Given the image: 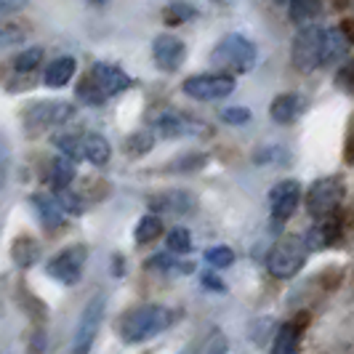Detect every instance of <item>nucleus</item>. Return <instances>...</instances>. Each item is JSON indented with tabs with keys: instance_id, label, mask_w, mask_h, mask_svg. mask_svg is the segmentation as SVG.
Instances as JSON below:
<instances>
[{
	"instance_id": "nucleus-32",
	"label": "nucleus",
	"mask_w": 354,
	"mask_h": 354,
	"mask_svg": "<svg viewBox=\"0 0 354 354\" xmlns=\"http://www.w3.org/2000/svg\"><path fill=\"white\" fill-rule=\"evenodd\" d=\"M165 245H168L171 253H189L192 250V234L184 227H174L165 234Z\"/></svg>"
},
{
	"instance_id": "nucleus-47",
	"label": "nucleus",
	"mask_w": 354,
	"mask_h": 354,
	"mask_svg": "<svg viewBox=\"0 0 354 354\" xmlns=\"http://www.w3.org/2000/svg\"><path fill=\"white\" fill-rule=\"evenodd\" d=\"M352 288H354V277H352Z\"/></svg>"
},
{
	"instance_id": "nucleus-37",
	"label": "nucleus",
	"mask_w": 354,
	"mask_h": 354,
	"mask_svg": "<svg viewBox=\"0 0 354 354\" xmlns=\"http://www.w3.org/2000/svg\"><path fill=\"white\" fill-rule=\"evenodd\" d=\"M218 118L227 125H245L250 120V109L248 106H224L218 112Z\"/></svg>"
},
{
	"instance_id": "nucleus-36",
	"label": "nucleus",
	"mask_w": 354,
	"mask_h": 354,
	"mask_svg": "<svg viewBox=\"0 0 354 354\" xmlns=\"http://www.w3.org/2000/svg\"><path fill=\"white\" fill-rule=\"evenodd\" d=\"M336 86L344 93H349V96H354V56L352 59H346L341 67H338L336 72Z\"/></svg>"
},
{
	"instance_id": "nucleus-39",
	"label": "nucleus",
	"mask_w": 354,
	"mask_h": 354,
	"mask_svg": "<svg viewBox=\"0 0 354 354\" xmlns=\"http://www.w3.org/2000/svg\"><path fill=\"white\" fill-rule=\"evenodd\" d=\"M112 187L106 184L104 178H88L86 181V189H83V197H91V200H104L109 197Z\"/></svg>"
},
{
	"instance_id": "nucleus-46",
	"label": "nucleus",
	"mask_w": 354,
	"mask_h": 354,
	"mask_svg": "<svg viewBox=\"0 0 354 354\" xmlns=\"http://www.w3.org/2000/svg\"><path fill=\"white\" fill-rule=\"evenodd\" d=\"M274 3H288V0H274Z\"/></svg>"
},
{
	"instance_id": "nucleus-25",
	"label": "nucleus",
	"mask_w": 354,
	"mask_h": 354,
	"mask_svg": "<svg viewBox=\"0 0 354 354\" xmlns=\"http://www.w3.org/2000/svg\"><path fill=\"white\" fill-rule=\"evenodd\" d=\"M205 165H208V155L205 152H184L176 160H171L165 165V171H171V174H197Z\"/></svg>"
},
{
	"instance_id": "nucleus-13",
	"label": "nucleus",
	"mask_w": 354,
	"mask_h": 354,
	"mask_svg": "<svg viewBox=\"0 0 354 354\" xmlns=\"http://www.w3.org/2000/svg\"><path fill=\"white\" fill-rule=\"evenodd\" d=\"M152 59H155L160 72H176L187 59V46H184L181 37L162 32L152 43Z\"/></svg>"
},
{
	"instance_id": "nucleus-14",
	"label": "nucleus",
	"mask_w": 354,
	"mask_h": 354,
	"mask_svg": "<svg viewBox=\"0 0 354 354\" xmlns=\"http://www.w3.org/2000/svg\"><path fill=\"white\" fill-rule=\"evenodd\" d=\"M344 234V218L338 213H330V216H322L317 218V224L312 230L306 232V248L309 250H322V248H330L336 245Z\"/></svg>"
},
{
	"instance_id": "nucleus-34",
	"label": "nucleus",
	"mask_w": 354,
	"mask_h": 354,
	"mask_svg": "<svg viewBox=\"0 0 354 354\" xmlns=\"http://www.w3.org/2000/svg\"><path fill=\"white\" fill-rule=\"evenodd\" d=\"M205 261L213 269H230L234 264V250L227 248V245H213V248L205 250Z\"/></svg>"
},
{
	"instance_id": "nucleus-1",
	"label": "nucleus",
	"mask_w": 354,
	"mask_h": 354,
	"mask_svg": "<svg viewBox=\"0 0 354 354\" xmlns=\"http://www.w3.org/2000/svg\"><path fill=\"white\" fill-rule=\"evenodd\" d=\"M176 322V312H171L168 306L160 304H144L133 306L118 319V333L125 344H144L149 338L160 336L162 330H168Z\"/></svg>"
},
{
	"instance_id": "nucleus-10",
	"label": "nucleus",
	"mask_w": 354,
	"mask_h": 354,
	"mask_svg": "<svg viewBox=\"0 0 354 354\" xmlns=\"http://www.w3.org/2000/svg\"><path fill=\"white\" fill-rule=\"evenodd\" d=\"M86 259H88V248L86 245H70V248H64L62 253L53 256L51 261L46 264V272H48L51 280L70 288V285L80 283Z\"/></svg>"
},
{
	"instance_id": "nucleus-22",
	"label": "nucleus",
	"mask_w": 354,
	"mask_h": 354,
	"mask_svg": "<svg viewBox=\"0 0 354 354\" xmlns=\"http://www.w3.org/2000/svg\"><path fill=\"white\" fill-rule=\"evenodd\" d=\"M72 178H75V160L59 152V155L48 162V181H51L53 189H64V187L72 184Z\"/></svg>"
},
{
	"instance_id": "nucleus-19",
	"label": "nucleus",
	"mask_w": 354,
	"mask_h": 354,
	"mask_svg": "<svg viewBox=\"0 0 354 354\" xmlns=\"http://www.w3.org/2000/svg\"><path fill=\"white\" fill-rule=\"evenodd\" d=\"M352 46L346 43L344 32L338 27H330L325 30V37H322V64L319 67H333L338 62H344V56Z\"/></svg>"
},
{
	"instance_id": "nucleus-15",
	"label": "nucleus",
	"mask_w": 354,
	"mask_h": 354,
	"mask_svg": "<svg viewBox=\"0 0 354 354\" xmlns=\"http://www.w3.org/2000/svg\"><path fill=\"white\" fill-rule=\"evenodd\" d=\"M304 109H306V102H304L301 93L288 91V93H280V96L272 99V104H269V118L277 125H290L301 118Z\"/></svg>"
},
{
	"instance_id": "nucleus-38",
	"label": "nucleus",
	"mask_w": 354,
	"mask_h": 354,
	"mask_svg": "<svg viewBox=\"0 0 354 354\" xmlns=\"http://www.w3.org/2000/svg\"><path fill=\"white\" fill-rule=\"evenodd\" d=\"M24 40V30H19L17 24H8V21H0V48H8V46H17Z\"/></svg>"
},
{
	"instance_id": "nucleus-11",
	"label": "nucleus",
	"mask_w": 354,
	"mask_h": 354,
	"mask_svg": "<svg viewBox=\"0 0 354 354\" xmlns=\"http://www.w3.org/2000/svg\"><path fill=\"white\" fill-rule=\"evenodd\" d=\"M301 203V184L296 178H285L277 181L272 189H269V208H272V221L274 224H285L296 208Z\"/></svg>"
},
{
	"instance_id": "nucleus-43",
	"label": "nucleus",
	"mask_w": 354,
	"mask_h": 354,
	"mask_svg": "<svg viewBox=\"0 0 354 354\" xmlns=\"http://www.w3.org/2000/svg\"><path fill=\"white\" fill-rule=\"evenodd\" d=\"M338 30L344 32V37H346V43H349V46H354V17L341 19V24H338Z\"/></svg>"
},
{
	"instance_id": "nucleus-6",
	"label": "nucleus",
	"mask_w": 354,
	"mask_h": 354,
	"mask_svg": "<svg viewBox=\"0 0 354 354\" xmlns=\"http://www.w3.org/2000/svg\"><path fill=\"white\" fill-rule=\"evenodd\" d=\"M322 37H325V30L317 24H304L296 32L290 46V64L299 72L309 75L322 64Z\"/></svg>"
},
{
	"instance_id": "nucleus-41",
	"label": "nucleus",
	"mask_w": 354,
	"mask_h": 354,
	"mask_svg": "<svg viewBox=\"0 0 354 354\" xmlns=\"http://www.w3.org/2000/svg\"><path fill=\"white\" fill-rule=\"evenodd\" d=\"M27 6V0H0V17H8V14H17Z\"/></svg>"
},
{
	"instance_id": "nucleus-21",
	"label": "nucleus",
	"mask_w": 354,
	"mask_h": 354,
	"mask_svg": "<svg viewBox=\"0 0 354 354\" xmlns=\"http://www.w3.org/2000/svg\"><path fill=\"white\" fill-rule=\"evenodd\" d=\"M11 259L21 269L35 266L37 259H40V243H37L32 234H19L17 240L11 243Z\"/></svg>"
},
{
	"instance_id": "nucleus-23",
	"label": "nucleus",
	"mask_w": 354,
	"mask_h": 354,
	"mask_svg": "<svg viewBox=\"0 0 354 354\" xmlns=\"http://www.w3.org/2000/svg\"><path fill=\"white\" fill-rule=\"evenodd\" d=\"M197 17H200V11L187 0H174L162 8V24H168V27H181V24H187Z\"/></svg>"
},
{
	"instance_id": "nucleus-45",
	"label": "nucleus",
	"mask_w": 354,
	"mask_h": 354,
	"mask_svg": "<svg viewBox=\"0 0 354 354\" xmlns=\"http://www.w3.org/2000/svg\"><path fill=\"white\" fill-rule=\"evenodd\" d=\"M91 6H104V3H109V0H88Z\"/></svg>"
},
{
	"instance_id": "nucleus-18",
	"label": "nucleus",
	"mask_w": 354,
	"mask_h": 354,
	"mask_svg": "<svg viewBox=\"0 0 354 354\" xmlns=\"http://www.w3.org/2000/svg\"><path fill=\"white\" fill-rule=\"evenodd\" d=\"M75 70H77V62L72 56H59V59H53L51 64H46L43 86H48V88H64L72 77H75Z\"/></svg>"
},
{
	"instance_id": "nucleus-42",
	"label": "nucleus",
	"mask_w": 354,
	"mask_h": 354,
	"mask_svg": "<svg viewBox=\"0 0 354 354\" xmlns=\"http://www.w3.org/2000/svg\"><path fill=\"white\" fill-rule=\"evenodd\" d=\"M203 285H205V290H216V293H224V290H227L224 283H221L216 274H211V272H205V274H203Z\"/></svg>"
},
{
	"instance_id": "nucleus-40",
	"label": "nucleus",
	"mask_w": 354,
	"mask_h": 354,
	"mask_svg": "<svg viewBox=\"0 0 354 354\" xmlns=\"http://www.w3.org/2000/svg\"><path fill=\"white\" fill-rule=\"evenodd\" d=\"M344 162H346V165H354V115L349 118V125H346V139H344Z\"/></svg>"
},
{
	"instance_id": "nucleus-5",
	"label": "nucleus",
	"mask_w": 354,
	"mask_h": 354,
	"mask_svg": "<svg viewBox=\"0 0 354 354\" xmlns=\"http://www.w3.org/2000/svg\"><path fill=\"white\" fill-rule=\"evenodd\" d=\"M346 197V184L341 176H325L317 178L309 189H306V211L315 218H322V216H330V213H338L341 203Z\"/></svg>"
},
{
	"instance_id": "nucleus-26",
	"label": "nucleus",
	"mask_w": 354,
	"mask_h": 354,
	"mask_svg": "<svg viewBox=\"0 0 354 354\" xmlns=\"http://www.w3.org/2000/svg\"><path fill=\"white\" fill-rule=\"evenodd\" d=\"M162 232H165L162 230V218H160L158 213H147V216L139 218V224L133 230V237H136L139 245H147V243H155Z\"/></svg>"
},
{
	"instance_id": "nucleus-29",
	"label": "nucleus",
	"mask_w": 354,
	"mask_h": 354,
	"mask_svg": "<svg viewBox=\"0 0 354 354\" xmlns=\"http://www.w3.org/2000/svg\"><path fill=\"white\" fill-rule=\"evenodd\" d=\"M53 144L62 155L72 160H83V133H56Z\"/></svg>"
},
{
	"instance_id": "nucleus-33",
	"label": "nucleus",
	"mask_w": 354,
	"mask_h": 354,
	"mask_svg": "<svg viewBox=\"0 0 354 354\" xmlns=\"http://www.w3.org/2000/svg\"><path fill=\"white\" fill-rule=\"evenodd\" d=\"M56 192V203L62 205V211L64 213H72V216H80V213L86 211V205H83V195H75L70 187H64V189H53Z\"/></svg>"
},
{
	"instance_id": "nucleus-28",
	"label": "nucleus",
	"mask_w": 354,
	"mask_h": 354,
	"mask_svg": "<svg viewBox=\"0 0 354 354\" xmlns=\"http://www.w3.org/2000/svg\"><path fill=\"white\" fill-rule=\"evenodd\" d=\"M152 147H155V133L152 131H136L123 142L125 155H131V158H144L147 152H152Z\"/></svg>"
},
{
	"instance_id": "nucleus-4",
	"label": "nucleus",
	"mask_w": 354,
	"mask_h": 354,
	"mask_svg": "<svg viewBox=\"0 0 354 354\" xmlns=\"http://www.w3.org/2000/svg\"><path fill=\"white\" fill-rule=\"evenodd\" d=\"M306 240L296 237V234H288L280 243H274V248L269 250V259H266V269L272 277L277 280H290L301 272V266L306 264Z\"/></svg>"
},
{
	"instance_id": "nucleus-7",
	"label": "nucleus",
	"mask_w": 354,
	"mask_h": 354,
	"mask_svg": "<svg viewBox=\"0 0 354 354\" xmlns=\"http://www.w3.org/2000/svg\"><path fill=\"white\" fill-rule=\"evenodd\" d=\"M237 88L234 75L230 72H203V75H192L181 83V91L195 99V102H221L232 96Z\"/></svg>"
},
{
	"instance_id": "nucleus-30",
	"label": "nucleus",
	"mask_w": 354,
	"mask_h": 354,
	"mask_svg": "<svg viewBox=\"0 0 354 354\" xmlns=\"http://www.w3.org/2000/svg\"><path fill=\"white\" fill-rule=\"evenodd\" d=\"M40 62H43V48L40 46H32V48H27V51H21L14 59V70L19 75H30V72H35L40 67Z\"/></svg>"
},
{
	"instance_id": "nucleus-44",
	"label": "nucleus",
	"mask_w": 354,
	"mask_h": 354,
	"mask_svg": "<svg viewBox=\"0 0 354 354\" xmlns=\"http://www.w3.org/2000/svg\"><path fill=\"white\" fill-rule=\"evenodd\" d=\"M322 283H325L328 290H333V288L341 283V269H330V272H325V274H322Z\"/></svg>"
},
{
	"instance_id": "nucleus-24",
	"label": "nucleus",
	"mask_w": 354,
	"mask_h": 354,
	"mask_svg": "<svg viewBox=\"0 0 354 354\" xmlns=\"http://www.w3.org/2000/svg\"><path fill=\"white\" fill-rule=\"evenodd\" d=\"M301 328L290 319V322H285L283 328L277 330V336H274V344H272V354H296L299 352V338H301Z\"/></svg>"
},
{
	"instance_id": "nucleus-8",
	"label": "nucleus",
	"mask_w": 354,
	"mask_h": 354,
	"mask_svg": "<svg viewBox=\"0 0 354 354\" xmlns=\"http://www.w3.org/2000/svg\"><path fill=\"white\" fill-rule=\"evenodd\" d=\"M102 322H104V293H96V296H91V301L83 306V312L77 317V328H75V338H72V354H91Z\"/></svg>"
},
{
	"instance_id": "nucleus-3",
	"label": "nucleus",
	"mask_w": 354,
	"mask_h": 354,
	"mask_svg": "<svg viewBox=\"0 0 354 354\" xmlns=\"http://www.w3.org/2000/svg\"><path fill=\"white\" fill-rule=\"evenodd\" d=\"M256 59H259V48L256 43L248 40L240 32H232V35H224L216 48L211 51V62L218 67L221 72H237V75H245L256 67Z\"/></svg>"
},
{
	"instance_id": "nucleus-20",
	"label": "nucleus",
	"mask_w": 354,
	"mask_h": 354,
	"mask_svg": "<svg viewBox=\"0 0 354 354\" xmlns=\"http://www.w3.org/2000/svg\"><path fill=\"white\" fill-rule=\"evenodd\" d=\"M83 160L102 168L112 160V144L106 142L102 133H83Z\"/></svg>"
},
{
	"instance_id": "nucleus-2",
	"label": "nucleus",
	"mask_w": 354,
	"mask_h": 354,
	"mask_svg": "<svg viewBox=\"0 0 354 354\" xmlns=\"http://www.w3.org/2000/svg\"><path fill=\"white\" fill-rule=\"evenodd\" d=\"M131 83L133 80H131V75L123 67H118L112 62H96L88 75L77 83V99H83L86 104L96 106L102 104L104 99H112V96L128 91Z\"/></svg>"
},
{
	"instance_id": "nucleus-12",
	"label": "nucleus",
	"mask_w": 354,
	"mask_h": 354,
	"mask_svg": "<svg viewBox=\"0 0 354 354\" xmlns=\"http://www.w3.org/2000/svg\"><path fill=\"white\" fill-rule=\"evenodd\" d=\"M147 205L158 216H187L197 208V197L187 189H162L147 197Z\"/></svg>"
},
{
	"instance_id": "nucleus-17",
	"label": "nucleus",
	"mask_w": 354,
	"mask_h": 354,
	"mask_svg": "<svg viewBox=\"0 0 354 354\" xmlns=\"http://www.w3.org/2000/svg\"><path fill=\"white\" fill-rule=\"evenodd\" d=\"M32 208H35L37 218L43 221V227L48 232H56L64 227V211H62V205L56 203V197H48V195H32Z\"/></svg>"
},
{
	"instance_id": "nucleus-31",
	"label": "nucleus",
	"mask_w": 354,
	"mask_h": 354,
	"mask_svg": "<svg viewBox=\"0 0 354 354\" xmlns=\"http://www.w3.org/2000/svg\"><path fill=\"white\" fill-rule=\"evenodd\" d=\"M147 269H155V272H181V274H187V272L192 274V272H195V266L192 264H187V261H176V259H171L168 253L149 259Z\"/></svg>"
},
{
	"instance_id": "nucleus-9",
	"label": "nucleus",
	"mask_w": 354,
	"mask_h": 354,
	"mask_svg": "<svg viewBox=\"0 0 354 354\" xmlns=\"http://www.w3.org/2000/svg\"><path fill=\"white\" fill-rule=\"evenodd\" d=\"M72 118H75V106L70 102H35V104L27 106L24 115H21L24 128L30 133L59 128V125L70 123Z\"/></svg>"
},
{
	"instance_id": "nucleus-35",
	"label": "nucleus",
	"mask_w": 354,
	"mask_h": 354,
	"mask_svg": "<svg viewBox=\"0 0 354 354\" xmlns=\"http://www.w3.org/2000/svg\"><path fill=\"white\" fill-rule=\"evenodd\" d=\"M8 174H11V142L8 136L0 131V192L8 184Z\"/></svg>"
},
{
	"instance_id": "nucleus-27",
	"label": "nucleus",
	"mask_w": 354,
	"mask_h": 354,
	"mask_svg": "<svg viewBox=\"0 0 354 354\" xmlns=\"http://www.w3.org/2000/svg\"><path fill=\"white\" fill-rule=\"evenodd\" d=\"M288 17L293 24H312V19L319 14V0H288Z\"/></svg>"
},
{
	"instance_id": "nucleus-16",
	"label": "nucleus",
	"mask_w": 354,
	"mask_h": 354,
	"mask_svg": "<svg viewBox=\"0 0 354 354\" xmlns=\"http://www.w3.org/2000/svg\"><path fill=\"white\" fill-rule=\"evenodd\" d=\"M160 136H165V139H181V136H192L197 133V128H203L200 123H195L192 118H187V115H181V112H174V109H168V112H162L158 118V123H155Z\"/></svg>"
}]
</instances>
